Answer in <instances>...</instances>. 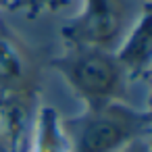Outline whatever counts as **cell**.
I'll list each match as a JSON object with an SVG mask.
<instances>
[{"label": "cell", "mask_w": 152, "mask_h": 152, "mask_svg": "<svg viewBox=\"0 0 152 152\" xmlns=\"http://www.w3.org/2000/svg\"><path fill=\"white\" fill-rule=\"evenodd\" d=\"M65 129L71 152H121L148 135L152 121L146 110L113 100L100 106H83L79 115L65 119Z\"/></svg>", "instance_id": "6da1fadb"}, {"label": "cell", "mask_w": 152, "mask_h": 152, "mask_svg": "<svg viewBox=\"0 0 152 152\" xmlns=\"http://www.w3.org/2000/svg\"><path fill=\"white\" fill-rule=\"evenodd\" d=\"M50 67L63 77L83 106L123 100L131 81L113 50L94 46H67L50 61Z\"/></svg>", "instance_id": "7a4b0ae2"}, {"label": "cell", "mask_w": 152, "mask_h": 152, "mask_svg": "<svg viewBox=\"0 0 152 152\" xmlns=\"http://www.w3.org/2000/svg\"><path fill=\"white\" fill-rule=\"evenodd\" d=\"M140 7L135 0H81L77 15L63 23L61 38L67 46H94L115 52Z\"/></svg>", "instance_id": "3957f363"}, {"label": "cell", "mask_w": 152, "mask_h": 152, "mask_svg": "<svg viewBox=\"0 0 152 152\" xmlns=\"http://www.w3.org/2000/svg\"><path fill=\"white\" fill-rule=\"evenodd\" d=\"M42 65L36 50L0 19V92L40 94Z\"/></svg>", "instance_id": "277c9868"}, {"label": "cell", "mask_w": 152, "mask_h": 152, "mask_svg": "<svg viewBox=\"0 0 152 152\" xmlns=\"http://www.w3.org/2000/svg\"><path fill=\"white\" fill-rule=\"evenodd\" d=\"M129 79H150L152 73V0H144L135 21L115 50Z\"/></svg>", "instance_id": "5b68a950"}, {"label": "cell", "mask_w": 152, "mask_h": 152, "mask_svg": "<svg viewBox=\"0 0 152 152\" xmlns=\"http://www.w3.org/2000/svg\"><path fill=\"white\" fill-rule=\"evenodd\" d=\"M27 152H71L65 119L52 106H40Z\"/></svg>", "instance_id": "8992f818"}, {"label": "cell", "mask_w": 152, "mask_h": 152, "mask_svg": "<svg viewBox=\"0 0 152 152\" xmlns=\"http://www.w3.org/2000/svg\"><path fill=\"white\" fill-rule=\"evenodd\" d=\"M71 4V0H17L11 11H21L25 17L36 19L44 13H56Z\"/></svg>", "instance_id": "52a82bcc"}, {"label": "cell", "mask_w": 152, "mask_h": 152, "mask_svg": "<svg viewBox=\"0 0 152 152\" xmlns=\"http://www.w3.org/2000/svg\"><path fill=\"white\" fill-rule=\"evenodd\" d=\"M121 152H150V148H148V135H144V137L135 140L133 144H129V146H127V148H123Z\"/></svg>", "instance_id": "ba28073f"}, {"label": "cell", "mask_w": 152, "mask_h": 152, "mask_svg": "<svg viewBox=\"0 0 152 152\" xmlns=\"http://www.w3.org/2000/svg\"><path fill=\"white\" fill-rule=\"evenodd\" d=\"M0 152H9L4 142V129H2V115H0Z\"/></svg>", "instance_id": "9c48e42d"}, {"label": "cell", "mask_w": 152, "mask_h": 152, "mask_svg": "<svg viewBox=\"0 0 152 152\" xmlns=\"http://www.w3.org/2000/svg\"><path fill=\"white\" fill-rule=\"evenodd\" d=\"M15 2H17V0H0V9H7V11H11Z\"/></svg>", "instance_id": "30bf717a"}, {"label": "cell", "mask_w": 152, "mask_h": 152, "mask_svg": "<svg viewBox=\"0 0 152 152\" xmlns=\"http://www.w3.org/2000/svg\"><path fill=\"white\" fill-rule=\"evenodd\" d=\"M146 113H148V117H150V121H152V90H150V94H148V108H146Z\"/></svg>", "instance_id": "8fae6325"}, {"label": "cell", "mask_w": 152, "mask_h": 152, "mask_svg": "<svg viewBox=\"0 0 152 152\" xmlns=\"http://www.w3.org/2000/svg\"><path fill=\"white\" fill-rule=\"evenodd\" d=\"M148 148H150V152H152V131L148 133Z\"/></svg>", "instance_id": "7c38bea8"}, {"label": "cell", "mask_w": 152, "mask_h": 152, "mask_svg": "<svg viewBox=\"0 0 152 152\" xmlns=\"http://www.w3.org/2000/svg\"><path fill=\"white\" fill-rule=\"evenodd\" d=\"M150 79H152V73H150Z\"/></svg>", "instance_id": "4fadbf2b"}]
</instances>
